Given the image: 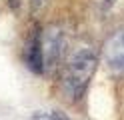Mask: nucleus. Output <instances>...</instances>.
I'll list each match as a JSON object with an SVG mask.
<instances>
[{"label": "nucleus", "instance_id": "obj_2", "mask_svg": "<svg viewBox=\"0 0 124 120\" xmlns=\"http://www.w3.org/2000/svg\"><path fill=\"white\" fill-rule=\"evenodd\" d=\"M38 36H40V50H42L44 70L56 66V62L62 56V50H64V34L60 32L58 26H48Z\"/></svg>", "mask_w": 124, "mask_h": 120}, {"label": "nucleus", "instance_id": "obj_3", "mask_svg": "<svg viewBox=\"0 0 124 120\" xmlns=\"http://www.w3.org/2000/svg\"><path fill=\"white\" fill-rule=\"evenodd\" d=\"M102 54H104V62L112 72L124 74V28L114 32L104 42Z\"/></svg>", "mask_w": 124, "mask_h": 120}, {"label": "nucleus", "instance_id": "obj_1", "mask_svg": "<svg viewBox=\"0 0 124 120\" xmlns=\"http://www.w3.org/2000/svg\"><path fill=\"white\" fill-rule=\"evenodd\" d=\"M98 58L94 50L90 48H78L68 60L64 68V78H62V86H64V94H68L70 100H78L82 92L86 90L92 74L96 70Z\"/></svg>", "mask_w": 124, "mask_h": 120}, {"label": "nucleus", "instance_id": "obj_4", "mask_svg": "<svg viewBox=\"0 0 124 120\" xmlns=\"http://www.w3.org/2000/svg\"><path fill=\"white\" fill-rule=\"evenodd\" d=\"M24 60L28 64V68L36 72V74H42L44 72V60H42V50H40V36L34 34V38L28 42L26 46V54H24Z\"/></svg>", "mask_w": 124, "mask_h": 120}]
</instances>
